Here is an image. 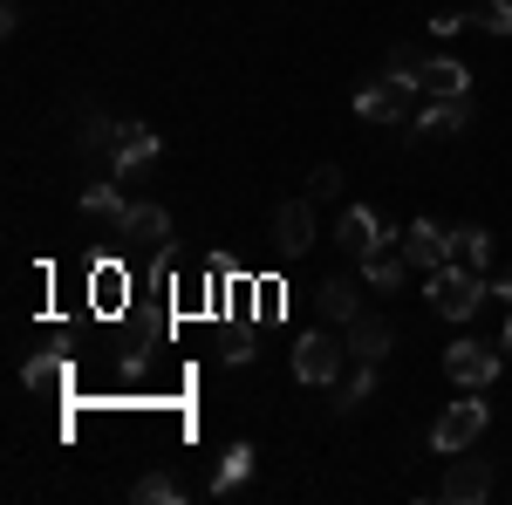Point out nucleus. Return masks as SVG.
I'll return each mask as SVG.
<instances>
[{
    "label": "nucleus",
    "mask_w": 512,
    "mask_h": 505,
    "mask_svg": "<svg viewBox=\"0 0 512 505\" xmlns=\"http://www.w3.org/2000/svg\"><path fill=\"white\" fill-rule=\"evenodd\" d=\"M369 396H376V362H355V376L335 389V410H362Z\"/></svg>",
    "instance_id": "18"
},
{
    "label": "nucleus",
    "mask_w": 512,
    "mask_h": 505,
    "mask_svg": "<svg viewBox=\"0 0 512 505\" xmlns=\"http://www.w3.org/2000/svg\"><path fill=\"white\" fill-rule=\"evenodd\" d=\"M478 28L485 35H512V0H478Z\"/></svg>",
    "instance_id": "24"
},
{
    "label": "nucleus",
    "mask_w": 512,
    "mask_h": 505,
    "mask_svg": "<svg viewBox=\"0 0 512 505\" xmlns=\"http://www.w3.org/2000/svg\"><path fill=\"white\" fill-rule=\"evenodd\" d=\"M308 185H315L308 198H335V192H342V171H335V164H321V171L308 178Z\"/></svg>",
    "instance_id": "28"
},
{
    "label": "nucleus",
    "mask_w": 512,
    "mask_h": 505,
    "mask_svg": "<svg viewBox=\"0 0 512 505\" xmlns=\"http://www.w3.org/2000/svg\"><path fill=\"white\" fill-rule=\"evenodd\" d=\"M417 137H458V130H472V96H424V110H417Z\"/></svg>",
    "instance_id": "11"
},
{
    "label": "nucleus",
    "mask_w": 512,
    "mask_h": 505,
    "mask_svg": "<svg viewBox=\"0 0 512 505\" xmlns=\"http://www.w3.org/2000/svg\"><path fill=\"white\" fill-rule=\"evenodd\" d=\"M117 130H123V123H110V117H89V123H82V151L110 157V151H117Z\"/></svg>",
    "instance_id": "23"
},
{
    "label": "nucleus",
    "mask_w": 512,
    "mask_h": 505,
    "mask_svg": "<svg viewBox=\"0 0 512 505\" xmlns=\"http://www.w3.org/2000/svg\"><path fill=\"white\" fill-rule=\"evenodd\" d=\"M21 376H28V389H55V383H62V369H55V362H41V355L21 369Z\"/></svg>",
    "instance_id": "26"
},
{
    "label": "nucleus",
    "mask_w": 512,
    "mask_h": 505,
    "mask_svg": "<svg viewBox=\"0 0 512 505\" xmlns=\"http://www.w3.org/2000/svg\"><path fill=\"white\" fill-rule=\"evenodd\" d=\"M355 117L362 123H410L417 117V82H403V76H369L362 89H355Z\"/></svg>",
    "instance_id": "2"
},
{
    "label": "nucleus",
    "mask_w": 512,
    "mask_h": 505,
    "mask_svg": "<svg viewBox=\"0 0 512 505\" xmlns=\"http://www.w3.org/2000/svg\"><path fill=\"white\" fill-rule=\"evenodd\" d=\"M383 69H390V76H403V82H417V76H424V55H417L410 41H396V48H390V62H383Z\"/></svg>",
    "instance_id": "25"
},
{
    "label": "nucleus",
    "mask_w": 512,
    "mask_h": 505,
    "mask_svg": "<svg viewBox=\"0 0 512 505\" xmlns=\"http://www.w3.org/2000/svg\"><path fill=\"white\" fill-rule=\"evenodd\" d=\"M342 362H355L349 342L342 335H328V328H308L301 342H294V376L308 389H328V383H342Z\"/></svg>",
    "instance_id": "3"
},
{
    "label": "nucleus",
    "mask_w": 512,
    "mask_h": 505,
    "mask_svg": "<svg viewBox=\"0 0 512 505\" xmlns=\"http://www.w3.org/2000/svg\"><path fill=\"white\" fill-rule=\"evenodd\" d=\"M451 239H458V260L465 267H492V233H478V226H451Z\"/></svg>",
    "instance_id": "19"
},
{
    "label": "nucleus",
    "mask_w": 512,
    "mask_h": 505,
    "mask_svg": "<svg viewBox=\"0 0 512 505\" xmlns=\"http://www.w3.org/2000/svg\"><path fill=\"white\" fill-rule=\"evenodd\" d=\"M499 362H506V349H485V342H451L444 376H451L458 389H492V383H499Z\"/></svg>",
    "instance_id": "7"
},
{
    "label": "nucleus",
    "mask_w": 512,
    "mask_h": 505,
    "mask_svg": "<svg viewBox=\"0 0 512 505\" xmlns=\"http://www.w3.org/2000/svg\"><path fill=\"white\" fill-rule=\"evenodd\" d=\"M485 417H492V410L478 403V389H472L465 403H451V410L437 417V430H431V451H444V458H451V451H472L478 437H485Z\"/></svg>",
    "instance_id": "6"
},
{
    "label": "nucleus",
    "mask_w": 512,
    "mask_h": 505,
    "mask_svg": "<svg viewBox=\"0 0 512 505\" xmlns=\"http://www.w3.org/2000/svg\"><path fill=\"white\" fill-rule=\"evenodd\" d=\"M274 246H280V260H301L315 246V198H287L274 212Z\"/></svg>",
    "instance_id": "10"
},
{
    "label": "nucleus",
    "mask_w": 512,
    "mask_h": 505,
    "mask_svg": "<svg viewBox=\"0 0 512 505\" xmlns=\"http://www.w3.org/2000/svg\"><path fill=\"white\" fill-rule=\"evenodd\" d=\"M403 260L417 273H437L458 260V239H451V226H437V219H410L403 226Z\"/></svg>",
    "instance_id": "5"
},
{
    "label": "nucleus",
    "mask_w": 512,
    "mask_h": 505,
    "mask_svg": "<svg viewBox=\"0 0 512 505\" xmlns=\"http://www.w3.org/2000/svg\"><path fill=\"white\" fill-rule=\"evenodd\" d=\"M315 314H321V321H342V328H349L355 314H362V287H355L349 273L321 280V287H315Z\"/></svg>",
    "instance_id": "14"
},
{
    "label": "nucleus",
    "mask_w": 512,
    "mask_h": 505,
    "mask_svg": "<svg viewBox=\"0 0 512 505\" xmlns=\"http://www.w3.org/2000/svg\"><path fill=\"white\" fill-rule=\"evenodd\" d=\"M403 273H410L403 253H369V260H362V280H369L376 294H396V287H403Z\"/></svg>",
    "instance_id": "16"
},
{
    "label": "nucleus",
    "mask_w": 512,
    "mask_h": 505,
    "mask_svg": "<svg viewBox=\"0 0 512 505\" xmlns=\"http://www.w3.org/2000/svg\"><path fill=\"white\" fill-rule=\"evenodd\" d=\"M465 28H472V14H431V35H437V41L465 35Z\"/></svg>",
    "instance_id": "27"
},
{
    "label": "nucleus",
    "mask_w": 512,
    "mask_h": 505,
    "mask_svg": "<svg viewBox=\"0 0 512 505\" xmlns=\"http://www.w3.org/2000/svg\"><path fill=\"white\" fill-rule=\"evenodd\" d=\"M437 499H451V505H485V499H492V465H485V458H465V451H451V471H444Z\"/></svg>",
    "instance_id": "9"
},
{
    "label": "nucleus",
    "mask_w": 512,
    "mask_h": 505,
    "mask_svg": "<svg viewBox=\"0 0 512 505\" xmlns=\"http://www.w3.org/2000/svg\"><path fill=\"white\" fill-rule=\"evenodd\" d=\"M246 471H253V451H246V444H233V451L219 458V478H212V492H233Z\"/></svg>",
    "instance_id": "22"
},
{
    "label": "nucleus",
    "mask_w": 512,
    "mask_h": 505,
    "mask_svg": "<svg viewBox=\"0 0 512 505\" xmlns=\"http://www.w3.org/2000/svg\"><path fill=\"white\" fill-rule=\"evenodd\" d=\"M89 301L110 314V308H123V267H96L89 273Z\"/></svg>",
    "instance_id": "21"
},
{
    "label": "nucleus",
    "mask_w": 512,
    "mask_h": 505,
    "mask_svg": "<svg viewBox=\"0 0 512 505\" xmlns=\"http://www.w3.org/2000/svg\"><path fill=\"white\" fill-rule=\"evenodd\" d=\"M342 342H349L355 362H383V355H390V342H396V328L383 321V314H369V308H362V314L349 321V335H342Z\"/></svg>",
    "instance_id": "13"
},
{
    "label": "nucleus",
    "mask_w": 512,
    "mask_h": 505,
    "mask_svg": "<svg viewBox=\"0 0 512 505\" xmlns=\"http://www.w3.org/2000/svg\"><path fill=\"white\" fill-rule=\"evenodd\" d=\"M123 178H103V185H89V192H82V212H103V219H123V205H130V198L117 192Z\"/></svg>",
    "instance_id": "20"
},
{
    "label": "nucleus",
    "mask_w": 512,
    "mask_h": 505,
    "mask_svg": "<svg viewBox=\"0 0 512 505\" xmlns=\"http://www.w3.org/2000/svg\"><path fill=\"white\" fill-rule=\"evenodd\" d=\"M417 89H424V96H472V69L451 62V55H431L424 76H417Z\"/></svg>",
    "instance_id": "15"
},
{
    "label": "nucleus",
    "mask_w": 512,
    "mask_h": 505,
    "mask_svg": "<svg viewBox=\"0 0 512 505\" xmlns=\"http://www.w3.org/2000/svg\"><path fill=\"white\" fill-rule=\"evenodd\" d=\"M335 246H342L349 260H369V253H390V246H403V233H396L390 219H376L369 205H349V212H342V226H335Z\"/></svg>",
    "instance_id": "4"
},
{
    "label": "nucleus",
    "mask_w": 512,
    "mask_h": 505,
    "mask_svg": "<svg viewBox=\"0 0 512 505\" xmlns=\"http://www.w3.org/2000/svg\"><path fill=\"white\" fill-rule=\"evenodd\" d=\"M492 294H499V301H512V280H506V287H492Z\"/></svg>",
    "instance_id": "30"
},
{
    "label": "nucleus",
    "mask_w": 512,
    "mask_h": 505,
    "mask_svg": "<svg viewBox=\"0 0 512 505\" xmlns=\"http://www.w3.org/2000/svg\"><path fill=\"white\" fill-rule=\"evenodd\" d=\"M117 233L130 253H171V212L164 205H123Z\"/></svg>",
    "instance_id": "8"
},
{
    "label": "nucleus",
    "mask_w": 512,
    "mask_h": 505,
    "mask_svg": "<svg viewBox=\"0 0 512 505\" xmlns=\"http://www.w3.org/2000/svg\"><path fill=\"white\" fill-rule=\"evenodd\" d=\"M158 130H144V123H123L117 130V151H110V164H117V178L123 185H130V178H137V171H144V164H158Z\"/></svg>",
    "instance_id": "12"
},
{
    "label": "nucleus",
    "mask_w": 512,
    "mask_h": 505,
    "mask_svg": "<svg viewBox=\"0 0 512 505\" xmlns=\"http://www.w3.org/2000/svg\"><path fill=\"white\" fill-rule=\"evenodd\" d=\"M499 349H506V355H512V321H506V335H499Z\"/></svg>",
    "instance_id": "29"
},
{
    "label": "nucleus",
    "mask_w": 512,
    "mask_h": 505,
    "mask_svg": "<svg viewBox=\"0 0 512 505\" xmlns=\"http://www.w3.org/2000/svg\"><path fill=\"white\" fill-rule=\"evenodd\" d=\"M424 294H431V314H444V321H472L478 301H485L492 287H485V273H478V267L451 260V267L424 273Z\"/></svg>",
    "instance_id": "1"
},
{
    "label": "nucleus",
    "mask_w": 512,
    "mask_h": 505,
    "mask_svg": "<svg viewBox=\"0 0 512 505\" xmlns=\"http://www.w3.org/2000/svg\"><path fill=\"white\" fill-rule=\"evenodd\" d=\"M130 492H137V505H178V499H185V485H178L171 471H144Z\"/></svg>",
    "instance_id": "17"
}]
</instances>
